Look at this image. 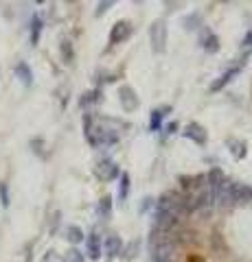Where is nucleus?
<instances>
[{
	"label": "nucleus",
	"instance_id": "22",
	"mask_svg": "<svg viewBox=\"0 0 252 262\" xmlns=\"http://www.w3.org/2000/svg\"><path fill=\"white\" fill-rule=\"evenodd\" d=\"M64 262H84V256H81V251L70 249L66 256H64Z\"/></svg>",
	"mask_w": 252,
	"mask_h": 262
},
{
	"label": "nucleus",
	"instance_id": "10",
	"mask_svg": "<svg viewBox=\"0 0 252 262\" xmlns=\"http://www.w3.org/2000/svg\"><path fill=\"white\" fill-rule=\"evenodd\" d=\"M101 249H103L101 236L96 234V232H92L90 236H88V258H90V260H99Z\"/></svg>",
	"mask_w": 252,
	"mask_h": 262
},
{
	"label": "nucleus",
	"instance_id": "28",
	"mask_svg": "<svg viewBox=\"0 0 252 262\" xmlns=\"http://www.w3.org/2000/svg\"><path fill=\"white\" fill-rule=\"evenodd\" d=\"M189 262H204V258H200V256H191Z\"/></svg>",
	"mask_w": 252,
	"mask_h": 262
},
{
	"label": "nucleus",
	"instance_id": "3",
	"mask_svg": "<svg viewBox=\"0 0 252 262\" xmlns=\"http://www.w3.org/2000/svg\"><path fill=\"white\" fill-rule=\"evenodd\" d=\"M94 175L101 179V182H112V179L121 177V170H119V164H114L112 160H101L99 164L94 166Z\"/></svg>",
	"mask_w": 252,
	"mask_h": 262
},
{
	"label": "nucleus",
	"instance_id": "9",
	"mask_svg": "<svg viewBox=\"0 0 252 262\" xmlns=\"http://www.w3.org/2000/svg\"><path fill=\"white\" fill-rule=\"evenodd\" d=\"M103 247H105V253H108L110 258H117L119 253H123V241H121V236H108V238H105V243H103Z\"/></svg>",
	"mask_w": 252,
	"mask_h": 262
},
{
	"label": "nucleus",
	"instance_id": "14",
	"mask_svg": "<svg viewBox=\"0 0 252 262\" xmlns=\"http://www.w3.org/2000/svg\"><path fill=\"white\" fill-rule=\"evenodd\" d=\"M169 112H171L169 107L153 110V112H151V116H149V129H151V131H158L160 125H162V118H165V114H169Z\"/></svg>",
	"mask_w": 252,
	"mask_h": 262
},
{
	"label": "nucleus",
	"instance_id": "15",
	"mask_svg": "<svg viewBox=\"0 0 252 262\" xmlns=\"http://www.w3.org/2000/svg\"><path fill=\"white\" fill-rule=\"evenodd\" d=\"M228 146H230V153H232V158L235 160H243L246 158V142H241V140H228Z\"/></svg>",
	"mask_w": 252,
	"mask_h": 262
},
{
	"label": "nucleus",
	"instance_id": "23",
	"mask_svg": "<svg viewBox=\"0 0 252 262\" xmlns=\"http://www.w3.org/2000/svg\"><path fill=\"white\" fill-rule=\"evenodd\" d=\"M0 199H3L5 208L9 206V186H7V184H0Z\"/></svg>",
	"mask_w": 252,
	"mask_h": 262
},
{
	"label": "nucleus",
	"instance_id": "25",
	"mask_svg": "<svg viewBox=\"0 0 252 262\" xmlns=\"http://www.w3.org/2000/svg\"><path fill=\"white\" fill-rule=\"evenodd\" d=\"M241 46L246 48V51H252V31H248L246 35H243V39H241Z\"/></svg>",
	"mask_w": 252,
	"mask_h": 262
},
{
	"label": "nucleus",
	"instance_id": "13",
	"mask_svg": "<svg viewBox=\"0 0 252 262\" xmlns=\"http://www.w3.org/2000/svg\"><path fill=\"white\" fill-rule=\"evenodd\" d=\"M204 177H206V186H208V188H215V186H219L222 182H226V179H228L222 168H210Z\"/></svg>",
	"mask_w": 252,
	"mask_h": 262
},
{
	"label": "nucleus",
	"instance_id": "5",
	"mask_svg": "<svg viewBox=\"0 0 252 262\" xmlns=\"http://www.w3.org/2000/svg\"><path fill=\"white\" fill-rule=\"evenodd\" d=\"M182 134H184V138H189V140H193L195 144H200V146H204L206 140H208V138H206V129L202 125H198V122H189Z\"/></svg>",
	"mask_w": 252,
	"mask_h": 262
},
{
	"label": "nucleus",
	"instance_id": "2",
	"mask_svg": "<svg viewBox=\"0 0 252 262\" xmlns=\"http://www.w3.org/2000/svg\"><path fill=\"white\" fill-rule=\"evenodd\" d=\"M149 39H151V48L156 53H165V44H167V27L162 20H156L149 29Z\"/></svg>",
	"mask_w": 252,
	"mask_h": 262
},
{
	"label": "nucleus",
	"instance_id": "7",
	"mask_svg": "<svg viewBox=\"0 0 252 262\" xmlns=\"http://www.w3.org/2000/svg\"><path fill=\"white\" fill-rule=\"evenodd\" d=\"M119 101H121V105H123L125 112H134V110L138 107L136 92H134L132 88H127V85H123V88L119 90Z\"/></svg>",
	"mask_w": 252,
	"mask_h": 262
},
{
	"label": "nucleus",
	"instance_id": "18",
	"mask_svg": "<svg viewBox=\"0 0 252 262\" xmlns=\"http://www.w3.org/2000/svg\"><path fill=\"white\" fill-rule=\"evenodd\" d=\"M40 33H42V20L35 15L33 22H31V44L33 46L40 42Z\"/></svg>",
	"mask_w": 252,
	"mask_h": 262
},
{
	"label": "nucleus",
	"instance_id": "19",
	"mask_svg": "<svg viewBox=\"0 0 252 262\" xmlns=\"http://www.w3.org/2000/svg\"><path fill=\"white\" fill-rule=\"evenodd\" d=\"M66 238H68L72 245H77V243H81V241H84V232H81L79 227L70 225V227L66 229Z\"/></svg>",
	"mask_w": 252,
	"mask_h": 262
},
{
	"label": "nucleus",
	"instance_id": "20",
	"mask_svg": "<svg viewBox=\"0 0 252 262\" xmlns=\"http://www.w3.org/2000/svg\"><path fill=\"white\" fill-rule=\"evenodd\" d=\"M129 192V175L121 173V188H119V201H125Z\"/></svg>",
	"mask_w": 252,
	"mask_h": 262
},
{
	"label": "nucleus",
	"instance_id": "4",
	"mask_svg": "<svg viewBox=\"0 0 252 262\" xmlns=\"http://www.w3.org/2000/svg\"><path fill=\"white\" fill-rule=\"evenodd\" d=\"M232 201L237 206H250L252 203V188L246 184H232Z\"/></svg>",
	"mask_w": 252,
	"mask_h": 262
},
{
	"label": "nucleus",
	"instance_id": "21",
	"mask_svg": "<svg viewBox=\"0 0 252 262\" xmlns=\"http://www.w3.org/2000/svg\"><path fill=\"white\" fill-rule=\"evenodd\" d=\"M62 57L66 63H72V59H75V53H72V44L70 42H64L62 44Z\"/></svg>",
	"mask_w": 252,
	"mask_h": 262
},
{
	"label": "nucleus",
	"instance_id": "16",
	"mask_svg": "<svg viewBox=\"0 0 252 262\" xmlns=\"http://www.w3.org/2000/svg\"><path fill=\"white\" fill-rule=\"evenodd\" d=\"M110 212H112V196H103V199L96 203V214L101 219H110Z\"/></svg>",
	"mask_w": 252,
	"mask_h": 262
},
{
	"label": "nucleus",
	"instance_id": "24",
	"mask_svg": "<svg viewBox=\"0 0 252 262\" xmlns=\"http://www.w3.org/2000/svg\"><path fill=\"white\" fill-rule=\"evenodd\" d=\"M198 22H200V18H198V15H189V18L184 20V29H189V31L198 29V27H195V24H198Z\"/></svg>",
	"mask_w": 252,
	"mask_h": 262
},
{
	"label": "nucleus",
	"instance_id": "6",
	"mask_svg": "<svg viewBox=\"0 0 252 262\" xmlns=\"http://www.w3.org/2000/svg\"><path fill=\"white\" fill-rule=\"evenodd\" d=\"M129 33H132V24L129 22H119L114 24V29L110 31V46H117L121 42H125V39L129 37Z\"/></svg>",
	"mask_w": 252,
	"mask_h": 262
},
{
	"label": "nucleus",
	"instance_id": "27",
	"mask_svg": "<svg viewBox=\"0 0 252 262\" xmlns=\"http://www.w3.org/2000/svg\"><path fill=\"white\" fill-rule=\"evenodd\" d=\"M176 129H178V122H169V125L165 127V134L171 136V134H176Z\"/></svg>",
	"mask_w": 252,
	"mask_h": 262
},
{
	"label": "nucleus",
	"instance_id": "11",
	"mask_svg": "<svg viewBox=\"0 0 252 262\" xmlns=\"http://www.w3.org/2000/svg\"><path fill=\"white\" fill-rule=\"evenodd\" d=\"M200 44L202 48H204L206 53H217V48H219V39L215 33H210L208 29H204V33H202V39H200Z\"/></svg>",
	"mask_w": 252,
	"mask_h": 262
},
{
	"label": "nucleus",
	"instance_id": "8",
	"mask_svg": "<svg viewBox=\"0 0 252 262\" xmlns=\"http://www.w3.org/2000/svg\"><path fill=\"white\" fill-rule=\"evenodd\" d=\"M241 68H243V61H239L237 66H232V68H230L228 72H224V75L219 77L217 81H213V83H210V92H219V90H222L226 83H230L232 77H235V75H239V72H241Z\"/></svg>",
	"mask_w": 252,
	"mask_h": 262
},
{
	"label": "nucleus",
	"instance_id": "26",
	"mask_svg": "<svg viewBox=\"0 0 252 262\" xmlns=\"http://www.w3.org/2000/svg\"><path fill=\"white\" fill-rule=\"evenodd\" d=\"M110 7H112V3H99V7H96V15H103Z\"/></svg>",
	"mask_w": 252,
	"mask_h": 262
},
{
	"label": "nucleus",
	"instance_id": "12",
	"mask_svg": "<svg viewBox=\"0 0 252 262\" xmlns=\"http://www.w3.org/2000/svg\"><path fill=\"white\" fill-rule=\"evenodd\" d=\"M15 77H18L24 85H31V83H33V72H31V68H29L27 61L15 63Z\"/></svg>",
	"mask_w": 252,
	"mask_h": 262
},
{
	"label": "nucleus",
	"instance_id": "1",
	"mask_svg": "<svg viewBox=\"0 0 252 262\" xmlns=\"http://www.w3.org/2000/svg\"><path fill=\"white\" fill-rule=\"evenodd\" d=\"M232 184L230 179H226L219 186L213 188V199H215V208H222V210H232L235 208V201H232Z\"/></svg>",
	"mask_w": 252,
	"mask_h": 262
},
{
	"label": "nucleus",
	"instance_id": "17",
	"mask_svg": "<svg viewBox=\"0 0 252 262\" xmlns=\"http://www.w3.org/2000/svg\"><path fill=\"white\" fill-rule=\"evenodd\" d=\"M96 101H101V90H92V92H86L84 96L79 98V105H81V107H90V105L96 103Z\"/></svg>",
	"mask_w": 252,
	"mask_h": 262
}]
</instances>
